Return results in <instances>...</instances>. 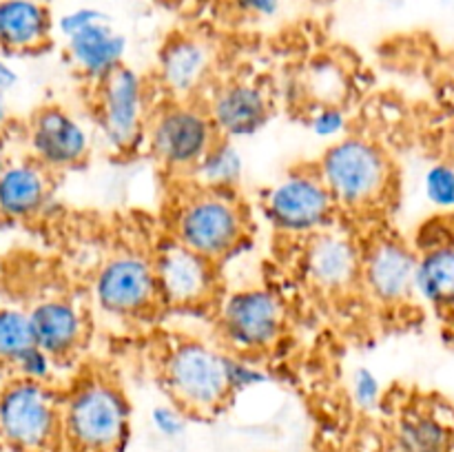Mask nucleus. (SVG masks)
Segmentation results:
<instances>
[{"label": "nucleus", "mask_w": 454, "mask_h": 452, "mask_svg": "<svg viewBox=\"0 0 454 452\" xmlns=\"http://www.w3.org/2000/svg\"><path fill=\"white\" fill-rule=\"evenodd\" d=\"M264 217L278 233L310 238L335 224L337 204L317 168H293L264 195Z\"/></svg>", "instance_id": "obj_7"}, {"label": "nucleus", "mask_w": 454, "mask_h": 452, "mask_svg": "<svg viewBox=\"0 0 454 452\" xmlns=\"http://www.w3.org/2000/svg\"><path fill=\"white\" fill-rule=\"evenodd\" d=\"M269 379V372L253 363L251 359H244V355L226 353V381L233 394L264 386Z\"/></svg>", "instance_id": "obj_28"}, {"label": "nucleus", "mask_w": 454, "mask_h": 452, "mask_svg": "<svg viewBox=\"0 0 454 452\" xmlns=\"http://www.w3.org/2000/svg\"><path fill=\"white\" fill-rule=\"evenodd\" d=\"M186 412L180 406H155L151 410V425L164 439H177L186 430Z\"/></svg>", "instance_id": "obj_32"}, {"label": "nucleus", "mask_w": 454, "mask_h": 452, "mask_svg": "<svg viewBox=\"0 0 454 452\" xmlns=\"http://www.w3.org/2000/svg\"><path fill=\"white\" fill-rule=\"evenodd\" d=\"M53 363L56 359L49 353H44L38 346H31L27 348L20 357L13 362V370H16L18 379H29V381H40V384H47L53 375Z\"/></svg>", "instance_id": "obj_30"}, {"label": "nucleus", "mask_w": 454, "mask_h": 452, "mask_svg": "<svg viewBox=\"0 0 454 452\" xmlns=\"http://www.w3.org/2000/svg\"><path fill=\"white\" fill-rule=\"evenodd\" d=\"M173 238L220 264L251 238V215L238 191L193 186L173 213Z\"/></svg>", "instance_id": "obj_2"}, {"label": "nucleus", "mask_w": 454, "mask_h": 452, "mask_svg": "<svg viewBox=\"0 0 454 452\" xmlns=\"http://www.w3.org/2000/svg\"><path fill=\"white\" fill-rule=\"evenodd\" d=\"M437 3H450V0H437Z\"/></svg>", "instance_id": "obj_36"}, {"label": "nucleus", "mask_w": 454, "mask_h": 452, "mask_svg": "<svg viewBox=\"0 0 454 452\" xmlns=\"http://www.w3.org/2000/svg\"><path fill=\"white\" fill-rule=\"evenodd\" d=\"M47 3H49V0H47Z\"/></svg>", "instance_id": "obj_39"}, {"label": "nucleus", "mask_w": 454, "mask_h": 452, "mask_svg": "<svg viewBox=\"0 0 454 452\" xmlns=\"http://www.w3.org/2000/svg\"><path fill=\"white\" fill-rule=\"evenodd\" d=\"M93 87V115L98 131L115 153H131L145 140L149 118L153 113L146 78L122 65Z\"/></svg>", "instance_id": "obj_6"}, {"label": "nucleus", "mask_w": 454, "mask_h": 452, "mask_svg": "<svg viewBox=\"0 0 454 452\" xmlns=\"http://www.w3.org/2000/svg\"><path fill=\"white\" fill-rule=\"evenodd\" d=\"M0 452H3V446H0Z\"/></svg>", "instance_id": "obj_38"}, {"label": "nucleus", "mask_w": 454, "mask_h": 452, "mask_svg": "<svg viewBox=\"0 0 454 452\" xmlns=\"http://www.w3.org/2000/svg\"><path fill=\"white\" fill-rule=\"evenodd\" d=\"M315 168L340 211H377L395 189L393 160L371 137L344 136L331 142Z\"/></svg>", "instance_id": "obj_1"}, {"label": "nucleus", "mask_w": 454, "mask_h": 452, "mask_svg": "<svg viewBox=\"0 0 454 452\" xmlns=\"http://www.w3.org/2000/svg\"><path fill=\"white\" fill-rule=\"evenodd\" d=\"M286 313L275 292L264 286L233 291L217 310V332L231 353L251 355L273 348L284 335Z\"/></svg>", "instance_id": "obj_9"}, {"label": "nucleus", "mask_w": 454, "mask_h": 452, "mask_svg": "<svg viewBox=\"0 0 454 452\" xmlns=\"http://www.w3.org/2000/svg\"><path fill=\"white\" fill-rule=\"evenodd\" d=\"M18 82H20V75L13 69L9 62L0 60V127L7 122L9 118V97L16 91Z\"/></svg>", "instance_id": "obj_33"}, {"label": "nucleus", "mask_w": 454, "mask_h": 452, "mask_svg": "<svg viewBox=\"0 0 454 452\" xmlns=\"http://www.w3.org/2000/svg\"><path fill=\"white\" fill-rule=\"evenodd\" d=\"M424 195L442 215L454 213V164L434 162L424 173Z\"/></svg>", "instance_id": "obj_25"}, {"label": "nucleus", "mask_w": 454, "mask_h": 452, "mask_svg": "<svg viewBox=\"0 0 454 452\" xmlns=\"http://www.w3.org/2000/svg\"><path fill=\"white\" fill-rule=\"evenodd\" d=\"M220 137L207 105L195 100H173L155 106L146 127L151 155L167 171L186 175L198 167L213 142Z\"/></svg>", "instance_id": "obj_5"}, {"label": "nucleus", "mask_w": 454, "mask_h": 452, "mask_svg": "<svg viewBox=\"0 0 454 452\" xmlns=\"http://www.w3.org/2000/svg\"><path fill=\"white\" fill-rule=\"evenodd\" d=\"M151 257L162 306L193 310L208 306L217 297L220 275L215 261L184 246L173 235L164 239Z\"/></svg>", "instance_id": "obj_11"}, {"label": "nucleus", "mask_w": 454, "mask_h": 452, "mask_svg": "<svg viewBox=\"0 0 454 452\" xmlns=\"http://www.w3.org/2000/svg\"><path fill=\"white\" fill-rule=\"evenodd\" d=\"M417 300L437 310H454V238H434L419 251Z\"/></svg>", "instance_id": "obj_22"}, {"label": "nucleus", "mask_w": 454, "mask_h": 452, "mask_svg": "<svg viewBox=\"0 0 454 452\" xmlns=\"http://www.w3.org/2000/svg\"><path fill=\"white\" fill-rule=\"evenodd\" d=\"M164 388L186 415H217L233 393L226 381V353L200 339H177L162 362Z\"/></svg>", "instance_id": "obj_4"}, {"label": "nucleus", "mask_w": 454, "mask_h": 452, "mask_svg": "<svg viewBox=\"0 0 454 452\" xmlns=\"http://www.w3.org/2000/svg\"><path fill=\"white\" fill-rule=\"evenodd\" d=\"M189 175L202 189L238 191L244 177V158L233 140L220 136Z\"/></svg>", "instance_id": "obj_23"}, {"label": "nucleus", "mask_w": 454, "mask_h": 452, "mask_svg": "<svg viewBox=\"0 0 454 452\" xmlns=\"http://www.w3.org/2000/svg\"><path fill=\"white\" fill-rule=\"evenodd\" d=\"M309 131L319 140H340L348 136V113L341 105H313L309 111Z\"/></svg>", "instance_id": "obj_27"}, {"label": "nucleus", "mask_w": 454, "mask_h": 452, "mask_svg": "<svg viewBox=\"0 0 454 452\" xmlns=\"http://www.w3.org/2000/svg\"><path fill=\"white\" fill-rule=\"evenodd\" d=\"M49 193V168L43 164L35 160L7 164L0 175V215L7 220L38 215L47 204Z\"/></svg>", "instance_id": "obj_20"}, {"label": "nucleus", "mask_w": 454, "mask_h": 452, "mask_svg": "<svg viewBox=\"0 0 454 452\" xmlns=\"http://www.w3.org/2000/svg\"><path fill=\"white\" fill-rule=\"evenodd\" d=\"M208 115L222 137H251L273 118V102L262 84L251 80H229L211 93Z\"/></svg>", "instance_id": "obj_15"}, {"label": "nucleus", "mask_w": 454, "mask_h": 452, "mask_svg": "<svg viewBox=\"0 0 454 452\" xmlns=\"http://www.w3.org/2000/svg\"><path fill=\"white\" fill-rule=\"evenodd\" d=\"M31 346H35V339L29 313L20 308H0V363L13 366Z\"/></svg>", "instance_id": "obj_24"}, {"label": "nucleus", "mask_w": 454, "mask_h": 452, "mask_svg": "<svg viewBox=\"0 0 454 452\" xmlns=\"http://www.w3.org/2000/svg\"><path fill=\"white\" fill-rule=\"evenodd\" d=\"M29 146L35 162L44 168L67 171L87 162L91 137L74 115L49 105L31 115Z\"/></svg>", "instance_id": "obj_14"}, {"label": "nucleus", "mask_w": 454, "mask_h": 452, "mask_svg": "<svg viewBox=\"0 0 454 452\" xmlns=\"http://www.w3.org/2000/svg\"><path fill=\"white\" fill-rule=\"evenodd\" d=\"M213 69V51L191 34H173L158 53L160 87L173 100H193Z\"/></svg>", "instance_id": "obj_16"}, {"label": "nucleus", "mask_w": 454, "mask_h": 452, "mask_svg": "<svg viewBox=\"0 0 454 452\" xmlns=\"http://www.w3.org/2000/svg\"><path fill=\"white\" fill-rule=\"evenodd\" d=\"M364 244H359L341 226H328L306 238L301 266L317 291L346 292L359 286L362 279Z\"/></svg>", "instance_id": "obj_13"}, {"label": "nucleus", "mask_w": 454, "mask_h": 452, "mask_svg": "<svg viewBox=\"0 0 454 452\" xmlns=\"http://www.w3.org/2000/svg\"><path fill=\"white\" fill-rule=\"evenodd\" d=\"M0 222H3V215H0Z\"/></svg>", "instance_id": "obj_37"}, {"label": "nucleus", "mask_w": 454, "mask_h": 452, "mask_svg": "<svg viewBox=\"0 0 454 452\" xmlns=\"http://www.w3.org/2000/svg\"><path fill=\"white\" fill-rule=\"evenodd\" d=\"M67 56L84 78L96 84L124 65L127 38L115 31L109 20L96 22L67 38Z\"/></svg>", "instance_id": "obj_19"}, {"label": "nucleus", "mask_w": 454, "mask_h": 452, "mask_svg": "<svg viewBox=\"0 0 454 452\" xmlns=\"http://www.w3.org/2000/svg\"><path fill=\"white\" fill-rule=\"evenodd\" d=\"M306 87L313 91V105H341L340 96L344 91V74L333 62H315L309 69Z\"/></svg>", "instance_id": "obj_26"}, {"label": "nucleus", "mask_w": 454, "mask_h": 452, "mask_svg": "<svg viewBox=\"0 0 454 452\" xmlns=\"http://www.w3.org/2000/svg\"><path fill=\"white\" fill-rule=\"evenodd\" d=\"M454 425L439 408H403L395 424V450L397 452H452Z\"/></svg>", "instance_id": "obj_21"}, {"label": "nucleus", "mask_w": 454, "mask_h": 452, "mask_svg": "<svg viewBox=\"0 0 454 452\" xmlns=\"http://www.w3.org/2000/svg\"><path fill=\"white\" fill-rule=\"evenodd\" d=\"M56 20L47 0H0V49L35 53L51 44Z\"/></svg>", "instance_id": "obj_18"}, {"label": "nucleus", "mask_w": 454, "mask_h": 452, "mask_svg": "<svg viewBox=\"0 0 454 452\" xmlns=\"http://www.w3.org/2000/svg\"><path fill=\"white\" fill-rule=\"evenodd\" d=\"M238 4L248 16L273 18L284 7V0H238Z\"/></svg>", "instance_id": "obj_34"}, {"label": "nucleus", "mask_w": 454, "mask_h": 452, "mask_svg": "<svg viewBox=\"0 0 454 452\" xmlns=\"http://www.w3.org/2000/svg\"><path fill=\"white\" fill-rule=\"evenodd\" d=\"M4 167H7V162H4V155H3V151H0V175H3Z\"/></svg>", "instance_id": "obj_35"}, {"label": "nucleus", "mask_w": 454, "mask_h": 452, "mask_svg": "<svg viewBox=\"0 0 454 452\" xmlns=\"http://www.w3.org/2000/svg\"><path fill=\"white\" fill-rule=\"evenodd\" d=\"M131 408L118 384L89 377L62 403V434L78 452H120L129 437Z\"/></svg>", "instance_id": "obj_3"}, {"label": "nucleus", "mask_w": 454, "mask_h": 452, "mask_svg": "<svg viewBox=\"0 0 454 452\" xmlns=\"http://www.w3.org/2000/svg\"><path fill=\"white\" fill-rule=\"evenodd\" d=\"M105 20H109V16H106L105 12H100V9L78 7V9H71V12L62 13V16L56 20V29L60 31L62 38L67 40V38H71V35L84 31L87 27L96 25V22H105Z\"/></svg>", "instance_id": "obj_31"}, {"label": "nucleus", "mask_w": 454, "mask_h": 452, "mask_svg": "<svg viewBox=\"0 0 454 452\" xmlns=\"http://www.w3.org/2000/svg\"><path fill=\"white\" fill-rule=\"evenodd\" d=\"M350 394H353V401L359 410L372 412L380 408L381 403V381L371 368L362 366L353 372V379H350Z\"/></svg>", "instance_id": "obj_29"}, {"label": "nucleus", "mask_w": 454, "mask_h": 452, "mask_svg": "<svg viewBox=\"0 0 454 452\" xmlns=\"http://www.w3.org/2000/svg\"><path fill=\"white\" fill-rule=\"evenodd\" d=\"M419 251L403 239L381 235L364 244L359 288L381 308H399L417 297Z\"/></svg>", "instance_id": "obj_12"}, {"label": "nucleus", "mask_w": 454, "mask_h": 452, "mask_svg": "<svg viewBox=\"0 0 454 452\" xmlns=\"http://www.w3.org/2000/svg\"><path fill=\"white\" fill-rule=\"evenodd\" d=\"M93 297L105 313L115 317H142L162 306L153 257L120 251L98 269Z\"/></svg>", "instance_id": "obj_10"}, {"label": "nucleus", "mask_w": 454, "mask_h": 452, "mask_svg": "<svg viewBox=\"0 0 454 452\" xmlns=\"http://www.w3.org/2000/svg\"><path fill=\"white\" fill-rule=\"evenodd\" d=\"M34 339L38 348L56 362L69 359L84 341V315L74 301L65 297H49L29 310Z\"/></svg>", "instance_id": "obj_17"}, {"label": "nucleus", "mask_w": 454, "mask_h": 452, "mask_svg": "<svg viewBox=\"0 0 454 452\" xmlns=\"http://www.w3.org/2000/svg\"><path fill=\"white\" fill-rule=\"evenodd\" d=\"M62 434V403L47 384L16 379L0 393V439L18 452H43Z\"/></svg>", "instance_id": "obj_8"}]
</instances>
